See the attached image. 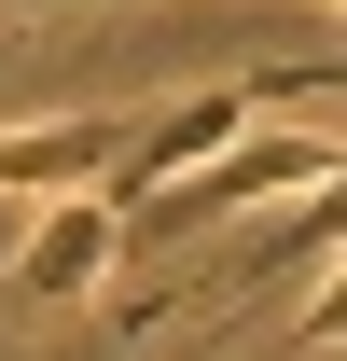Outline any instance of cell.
<instances>
[{
  "instance_id": "obj_1",
  "label": "cell",
  "mask_w": 347,
  "mask_h": 361,
  "mask_svg": "<svg viewBox=\"0 0 347 361\" xmlns=\"http://www.w3.org/2000/svg\"><path fill=\"white\" fill-rule=\"evenodd\" d=\"M264 195H334V139L305 126V139H250V153H195L181 180H153V195L126 209V236L139 250H181V236L236 223V209H264Z\"/></svg>"
},
{
  "instance_id": "obj_2",
  "label": "cell",
  "mask_w": 347,
  "mask_h": 361,
  "mask_svg": "<svg viewBox=\"0 0 347 361\" xmlns=\"http://www.w3.org/2000/svg\"><path fill=\"white\" fill-rule=\"evenodd\" d=\"M264 97H334V70H292V84H195V97H167V111H139V126H126V153H111V180H97V195H111V223H126L153 180H181L195 153H222V139L250 126Z\"/></svg>"
},
{
  "instance_id": "obj_3",
  "label": "cell",
  "mask_w": 347,
  "mask_h": 361,
  "mask_svg": "<svg viewBox=\"0 0 347 361\" xmlns=\"http://www.w3.org/2000/svg\"><path fill=\"white\" fill-rule=\"evenodd\" d=\"M111 250H126V223H111V195H97V180H84V195H56L42 223H28V236H14V250H0V278H14L28 306H84Z\"/></svg>"
},
{
  "instance_id": "obj_4",
  "label": "cell",
  "mask_w": 347,
  "mask_h": 361,
  "mask_svg": "<svg viewBox=\"0 0 347 361\" xmlns=\"http://www.w3.org/2000/svg\"><path fill=\"white\" fill-rule=\"evenodd\" d=\"M126 126H139V111H56V126H0V195H84V180H111Z\"/></svg>"
},
{
  "instance_id": "obj_5",
  "label": "cell",
  "mask_w": 347,
  "mask_h": 361,
  "mask_svg": "<svg viewBox=\"0 0 347 361\" xmlns=\"http://www.w3.org/2000/svg\"><path fill=\"white\" fill-rule=\"evenodd\" d=\"M0 14H42V0H0Z\"/></svg>"
}]
</instances>
